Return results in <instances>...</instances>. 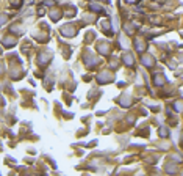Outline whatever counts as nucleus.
I'll list each match as a JSON object with an SVG mask.
<instances>
[{
    "instance_id": "f257e3e1",
    "label": "nucleus",
    "mask_w": 183,
    "mask_h": 176,
    "mask_svg": "<svg viewBox=\"0 0 183 176\" xmlns=\"http://www.w3.org/2000/svg\"><path fill=\"white\" fill-rule=\"evenodd\" d=\"M124 60L127 62V65H131V63H133V58H131V57H129V55H127V57H125Z\"/></svg>"
}]
</instances>
